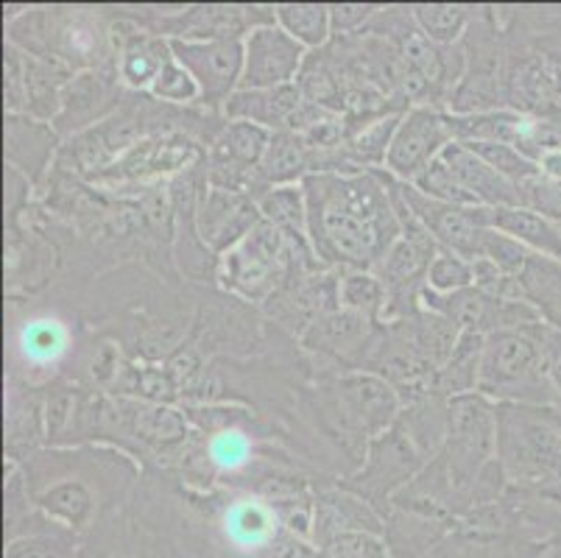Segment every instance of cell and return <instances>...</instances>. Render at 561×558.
<instances>
[{
	"instance_id": "74e56055",
	"label": "cell",
	"mask_w": 561,
	"mask_h": 558,
	"mask_svg": "<svg viewBox=\"0 0 561 558\" xmlns=\"http://www.w3.org/2000/svg\"><path fill=\"white\" fill-rule=\"evenodd\" d=\"M23 352L34 363H50L68 346V330L56 321H32L23 330Z\"/></svg>"
},
{
	"instance_id": "4fadbf2b",
	"label": "cell",
	"mask_w": 561,
	"mask_h": 558,
	"mask_svg": "<svg viewBox=\"0 0 561 558\" xmlns=\"http://www.w3.org/2000/svg\"><path fill=\"white\" fill-rule=\"evenodd\" d=\"M380 327L382 324H375V321L364 319V316L339 307L333 314L316 319L302 332V344L313 355L328 357V361L335 363H346L350 372H360L366 352H369Z\"/></svg>"
},
{
	"instance_id": "52a82bcc",
	"label": "cell",
	"mask_w": 561,
	"mask_h": 558,
	"mask_svg": "<svg viewBox=\"0 0 561 558\" xmlns=\"http://www.w3.org/2000/svg\"><path fill=\"white\" fill-rule=\"evenodd\" d=\"M427 460L431 458L422 453L420 444L413 442L411 433L397 419L394 428L386 430L366 447L364 464L346 480L344 489L355 491L375 509L377 505H391L397 491L411 483L425 469Z\"/></svg>"
},
{
	"instance_id": "ab89813d",
	"label": "cell",
	"mask_w": 561,
	"mask_h": 558,
	"mask_svg": "<svg viewBox=\"0 0 561 558\" xmlns=\"http://www.w3.org/2000/svg\"><path fill=\"white\" fill-rule=\"evenodd\" d=\"M530 249L523 246L519 240L508 238L503 232H494V229H486V238H483V254L481 258H489L494 265H497L503 274L514 276L517 280L519 271L525 269V263L530 260Z\"/></svg>"
},
{
	"instance_id": "8fae6325",
	"label": "cell",
	"mask_w": 561,
	"mask_h": 558,
	"mask_svg": "<svg viewBox=\"0 0 561 558\" xmlns=\"http://www.w3.org/2000/svg\"><path fill=\"white\" fill-rule=\"evenodd\" d=\"M402 198L411 207V213L422 221V227L436 238V243L447 252H456L467 260H476L483 254V238L486 227L478 218V207H456V204L438 202L425 196L413 184L397 179Z\"/></svg>"
},
{
	"instance_id": "cb8c5ba5",
	"label": "cell",
	"mask_w": 561,
	"mask_h": 558,
	"mask_svg": "<svg viewBox=\"0 0 561 558\" xmlns=\"http://www.w3.org/2000/svg\"><path fill=\"white\" fill-rule=\"evenodd\" d=\"M400 327L405 330L413 350L420 352L436 372L445 366L447 357L456 350L458 338H461V330L450 319L433 314V310H425V307H420L416 314L402 319Z\"/></svg>"
},
{
	"instance_id": "d590c367",
	"label": "cell",
	"mask_w": 561,
	"mask_h": 558,
	"mask_svg": "<svg viewBox=\"0 0 561 558\" xmlns=\"http://www.w3.org/2000/svg\"><path fill=\"white\" fill-rule=\"evenodd\" d=\"M416 191H422L425 196L431 198H438V202H447V204H456V207H478L476 198L469 196L467 191H463V184L458 182L456 173L447 168V162L438 157L436 162H433L431 168H427L425 173H422L416 182H411Z\"/></svg>"
},
{
	"instance_id": "bcb514c9",
	"label": "cell",
	"mask_w": 561,
	"mask_h": 558,
	"mask_svg": "<svg viewBox=\"0 0 561 558\" xmlns=\"http://www.w3.org/2000/svg\"><path fill=\"white\" fill-rule=\"evenodd\" d=\"M542 411H545V417H548V422L553 424V430H556V433H559V439H561V406L542 408Z\"/></svg>"
},
{
	"instance_id": "3957f363",
	"label": "cell",
	"mask_w": 561,
	"mask_h": 558,
	"mask_svg": "<svg viewBox=\"0 0 561 558\" xmlns=\"http://www.w3.org/2000/svg\"><path fill=\"white\" fill-rule=\"evenodd\" d=\"M297 258H316L313 249L285 238L277 227L260 221L247 238L218 260V280L241 299L265 305L288 283Z\"/></svg>"
},
{
	"instance_id": "7bdbcfd3",
	"label": "cell",
	"mask_w": 561,
	"mask_h": 558,
	"mask_svg": "<svg viewBox=\"0 0 561 558\" xmlns=\"http://www.w3.org/2000/svg\"><path fill=\"white\" fill-rule=\"evenodd\" d=\"M380 9L369 7V3H341V7H330V18H333V34H355L371 20H377Z\"/></svg>"
},
{
	"instance_id": "f1b7e54d",
	"label": "cell",
	"mask_w": 561,
	"mask_h": 558,
	"mask_svg": "<svg viewBox=\"0 0 561 558\" xmlns=\"http://www.w3.org/2000/svg\"><path fill=\"white\" fill-rule=\"evenodd\" d=\"M274 23L305 48H321L333 37V18L324 3H285L274 7Z\"/></svg>"
},
{
	"instance_id": "83f0119b",
	"label": "cell",
	"mask_w": 561,
	"mask_h": 558,
	"mask_svg": "<svg viewBox=\"0 0 561 558\" xmlns=\"http://www.w3.org/2000/svg\"><path fill=\"white\" fill-rule=\"evenodd\" d=\"M445 528V522H433L425 516L391 509V516L386 520V542H389L394 558H416L442 539Z\"/></svg>"
},
{
	"instance_id": "8992f818",
	"label": "cell",
	"mask_w": 561,
	"mask_h": 558,
	"mask_svg": "<svg viewBox=\"0 0 561 558\" xmlns=\"http://www.w3.org/2000/svg\"><path fill=\"white\" fill-rule=\"evenodd\" d=\"M442 455L467 509L472 511V489L483 469L497 458V406L483 394L447 399V430Z\"/></svg>"
},
{
	"instance_id": "4316f807",
	"label": "cell",
	"mask_w": 561,
	"mask_h": 558,
	"mask_svg": "<svg viewBox=\"0 0 561 558\" xmlns=\"http://www.w3.org/2000/svg\"><path fill=\"white\" fill-rule=\"evenodd\" d=\"M37 509L54 522H62L65 528L81 531L93 522L95 498L81 480H59L37 494Z\"/></svg>"
},
{
	"instance_id": "8d00e7d4",
	"label": "cell",
	"mask_w": 561,
	"mask_h": 558,
	"mask_svg": "<svg viewBox=\"0 0 561 558\" xmlns=\"http://www.w3.org/2000/svg\"><path fill=\"white\" fill-rule=\"evenodd\" d=\"M427 288L436 294H456V291L472 288V260L438 249L431 271H427Z\"/></svg>"
},
{
	"instance_id": "d4e9b609",
	"label": "cell",
	"mask_w": 561,
	"mask_h": 558,
	"mask_svg": "<svg viewBox=\"0 0 561 558\" xmlns=\"http://www.w3.org/2000/svg\"><path fill=\"white\" fill-rule=\"evenodd\" d=\"M260 218L265 224L277 227L294 243L310 246L308 240V198H305V187L299 184H279L265 191L257 198Z\"/></svg>"
},
{
	"instance_id": "6da1fadb",
	"label": "cell",
	"mask_w": 561,
	"mask_h": 558,
	"mask_svg": "<svg viewBox=\"0 0 561 558\" xmlns=\"http://www.w3.org/2000/svg\"><path fill=\"white\" fill-rule=\"evenodd\" d=\"M308 240L319 265L377 271L402 238L394 198L380 171H324L302 182Z\"/></svg>"
},
{
	"instance_id": "b9f144b4",
	"label": "cell",
	"mask_w": 561,
	"mask_h": 558,
	"mask_svg": "<svg viewBox=\"0 0 561 558\" xmlns=\"http://www.w3.org/2000/svg\"><path fill=\"white\" fill-rule=\"evenodd\" d=\"M7 558H73V553L56 539L45 536H23V539L9 542Z\"/></svg>"
},
{
	"instance_id": "484cf974",
	"label": "cell",
	"mask_w": 561,
	"mask_h": 558,
	"mask_svg": "<svg viewBox=\"0 0 561 558\" xmlns=\"http://www.w3.org/2000/svg\"><path fill=\"white\" fill-rule=\"evenodd\" d=\"M272 137L274 132L263 129L257 123L229 121L213 140L210 160L232 162V166L257 171L263 166L265 153H268V146H272Z\"/></svg>"
},
{
	"instance_id": "d6986e66",
	"label": "cell",
	"mask_w": 561,
	"mask_h": 558,
	"mask_svg": "<svg viewBox=\"0 0 561 558\" xmlns=\"http://www.w3.org/2000/svg\"><path fill=\"white\" fill-rule=\"evenodd\" d=\"M517 288L519 299L528 301L545 324L561 332V260L534 252L517 274Z\"/></svg>"
},
{
	"instance_id": "44dd1931",
	"label": "cell",
	"mask_w": 561,
	"mask_h": 558,
	"mask_svg": "<svg viewBox=\"0 0 561 558\" xmlns=\"http://www.w3.org/2000/svg\"><path fill=\"white\" fill-rule=\"evenodd\" d=\"M279 531H283V525H279L274 509L260 503V500H241V503L229 505L227 514H224V534L238 550H272Z\"/></svg>"
},
{
	"instance_id": "5bb4252c",
	"label": "cell",
	"mask_w": 561,
	"mask_h": 558,
	"mask_svg": "<svg viewBox=\"0 0 561 558\" xmlns=\"http://www.w3.org/2000/svg\"><path fill=\"white\" fill-rule=\"evenodd\" d=\"M341 534H380L386 536V516L355 491H321L313 500V547L319 550Z\"/></svg>"
},
{
	"instance_id": "ee69618b",
	"label": "cell",
	"mask_w": 561,
	"mask_h": 558,
	"mask_svg": "<svg viewBox=\"0 0 561 558\" xmlns=\"http://www.w3.org/2000/svg\"><path fill=\"white\" fill-rule=\"evenodd\" d=\"M213 455H216L218 464H227V467H238L247 455V442H243L241 433L234 430H227L221 436L213 442Z\"/></svg>"
},
{
	"instance_id": "603a6c76",
	"label": "cell",
	"mask_w": 561,
	"mask_h": 558,
	"mask_svg": "<svg viewBox=\"0 0 561 558\" xmlns=\"http://www.w3.org/2000/svg\"><path fill=\"white\" fill-rule=\"evenodd\" d=\"M483 344L486 338L472 335V332H461L456 350L447 357V363L436 372L433 380V397L453 399L463 397V394H476L478 380H481V361H483Z\"/></svg>"
},
{
	"instance_id": "f546056e",
	"label": "cell",
	"mask_w": 561,
	"mask_h": 558,
	"mask_svg": "<svg viewBox=\"0 0 561 558\" xmlns=\"http://www.w3.org/2000/svg\"><path fill=\"white\" fill-rule=\"evenodd\" d=\"M519 191H523V207L537 209L550 221L561 224V148L545 153L537 176L519 184Z\"/></svg>"
},
{
	"instance_id": "9c48e42d",
	"label": "cell",
	"mask_w": 561,
	"mask_h": 558,
	"mask_svg": "<svg viewBox=\"0 0 561 558\" xmlns=\"http://www.w3.org/2000/svg\"><path fill=\"white\" fill-rule=\"evenodd\" d=\"M173 56L191 70L202 90V101L213 110H224L243 79V39H168Z\"/></svg>"
},
{
	"instance_id": "e575fe53",
	"label": "cell",
	"mask_w": 561,
	"mask_h": 558,
	"mask_svg": "<svg viewBox=\"0 0 561 558\" xmlns=\"http://www.w3.org/2000/svg\"><path fill=\"white\" fill-rule=\"evenodd\" d=\"M151 95L160 101H168V104H196L202 101V90H198L196 79L191 76V70L182 65L176 56H168V61L162 65L160 76L157 81L151 84Z\"/></svg>"
},
{
	"instance_id": "2e32d148",
	"label": "cell",
	"mask_w": 561,
	"mask_h": 558,
	"mask_svg": "<svg viewBox=\"0 0 561 558\" xmlns=\"http://www.w3.org/2000/svg\"><path fill=\"white\" fill-rule=\"evenodd\" d=\"M442 160L456 173L458 182L463 184V191L476 198L478 207H523L519 184L508 182L506 176H500L492 166H486L463 143H450L445 148V153H442Z\"/></svg>"
},
{
	"instance_id": "277c9868",
	"label": "cell",
	"mask_w": 561,
	"mask_h": 558,
	"mask_svg": "<svg viewBox=\"0 0 561 558\" xmlns=\"http://www.w3.org/2000/svg\"><path fill=\"white\" fill-rule=\"evenodd\" d=\"M319 402L335 433L364 447V455L377 436L394 428L405 408L397 388L375 372H344L319 388Z\"/></svg>"
},
{
	"instance_id": "4dcf8cb0",
	"label": "cell",
	"mask_w": 561,
	"mask_h": 558,
	"mask_svg": "<svg viewBox=\"0 0 561 558\" xmlns=\"http://www.w3.org/2000/svg\"><path fill=\"white\" fill-rule=\"evenodd\" d=\"M339 301L344 310L382 324L386 316V288L375 271H344L339 283Z\"/></svg>"
},
{
	"instance_id": "7c38bea8",
	"label": "cell",
	"mask_w": 561,
	"mask_h": 558,
	"mask_svg": "<svg viewBox=\"0 0 561 558\" xmlns=\"http://www.w3.org/2000/svg\"><path fill=\"white\" fill-rule=\"evenodd\" d=\"M260 218L257 202L247 193L218 191V187H207L198 198L196 224L198 238H202L204 249L216 254L218 260L241 243L249 232H252Z\"/></svg>"
},
{
	"instance_id": "9a60e30c",
	"label": "cell",
	"mask_w": 561,
	"mask_h": 558,
	"mask_svg": "<svg viewBox=\"0 0 561 558\" xmlns=\"http://www.w3.org/2000/svg\"><path fill=\"white\" fill-rule=\"evenodd\" d=\"M308 99L299 84L274 87V90H238L224 106L229 121L257 123L268 132H290Z\"/></svg>"
},
{
	"instance_id": "ba28073f",
	"label": "cell",
	"mask_w": 561,
	"mask_h": 558,
	"mask_svg": "<svg viewBox=\"0 0 561 558\" xmlns=\"http://www.w3.org/2000/svg\"><path fill=\"white\" fill-rule=\"evenodd\" d=\"M450 143H456L450 112H442L431 104L408 106L397 123L382 171H389L400 182H416Z\"/></svg>"
},
{
	"instance_id": "d6a6232c",
	"label": "cell",
	"mask_w": 561,
	"mask_h": 558,
	"mask_svg": "<svg viewBox=\"0 0 561 558\" xmlns=\"http://www.w3.org/2000/svg\"><path fill=\"white\" fill-rule=\"evenodd\" d=\"M411 18L413 23H416V29H420L431 43L442 45V48H453V45L463 37V31H467L469 25L467 9L445 7V3L416 7Z\"/></svg>"
},
{
	"instance_id": "e0dca14e",
	"label": "cell",
	"mask_w": 561,
	"mask_h": 558,
	"mask_svg": "<svg viewBox=\"0 0 561 558\" xmlns=\"http://www.w3.org/2000/svg\"><path fill=\"white\" fill-rule=\"evenodd\" d=\"M478 218L486 229L503 232L528 246L530 252L561 260V224L550 221L530 207H478Z\"/></svg>"
},
{
	"instance_id": "ac0fdd59",
	"label": "cell",
	"mask_w": 561,
	"mask_h": 558,
	"mask_svg": "<svg viewBox=\"0 0 561 558\" xmlns=\"http://www.w3.org/2000/svg\"><path fill=\"white\" fill-rule=\"evenodd\" d=\"M56 146V132L48 123L32 121L25 115L7 117V160L9 166L23 171L25 176L37 179L48 166Z\"/></svg>"
},
{
	"instance_id": "60d3db41",
	"label": "cell",
	"mask_w": 561,
	"mask_h": 558,
	"mask_svg": "<svg viewBox=\"0 0 561 558\" xmlns=\"http://www.w3.org/2000/svg\"><path fill=\"white\" fill-rule=\"evenodd\" d=\"M3 95H7L9 115H23L25 112V84H23V50L18 45L7 43V61H3Z\"/></svg>"
},
{
	"instance_id": "5b68a950",
	"label": "cell",
	"mask_w": 561,
	"mask_h": 558,
	"mask_svg": "<svg viewBox=\"0 0 561 558\" xmlns=\"http://www.w3.org/2000/svg\"><path fill=\"white\" fill-rule=\"evenodd\" d=\"M497 406V460L508 483L550 486L561 478V439L542 408Z\"/></svg>"
},
{
	"instance_id": "7a4b0ae2",
	"label": "cell",
	"mask_w": 561,
	"mask_h": 558,
	"mask_svg": "<svg viewBox=\"0 0 561 558\" xmlns=\"http://www.w3.org/2000/svg\"><path fill=\"white\" fill-rule=\"evenodd\" d=\"M553 327L539 324L503 330L486 338L478 394L492 402L553 408L561 406L548 377V341Z\"/></svg>"
},
{
	"instance_id": "30bf717a",
	"label": "cell",
	"mask_w": 561,
	"mask_h": 558,
	"mask_svg": "<svg viewBox=\"0 0 561 558\" xmlns=\"http://www.w3.org/2000/svg\"><path fill=\"white\" fill-rule=\"evenodd\" d=\"M243 79L241 90H274L297 84L308 61V48L285 34L277 23L257 25L243 37Z\"/></svg>"
},
{
	"instance_id": "1f68e13d",
	"label": "cell",
	"mask_w": 561,
	"mask_h": 558,
	"mask_svg": "<svg viewBox=\"0 0 561 558\" xmlns=\"http://www.w3.org/2000/svg\"><path fill=\"white\" fill-rule=\"evenodd\" d=\"M131 430L154 447H173L185 442L187 422L180 411L165 406H142L131 413Z\"/></svg>"
},
{
	"instance_id": "ffe728a7",
	"label": "cell",
	"mask_w": 561,
	"mask_h": 558,
	"mask_svg": "<svg viewBox=\"0 0 561 558\" xmlns=\"http://www.w3.org/2000/svg\"><path fill=\"white\" fill-rule=\"evenodd\" d=\"M112 106V92L106 79L99 73H76L68 81L62 95V112L56 117V132L59 135H70V132H81L84 126L99 121L106 110Z\"/></svg>"
},
{
	"instance_id": "836d02e7",
	"label": "cell",
	"mask_w": 561,
	"mask_h": 558,
	"mask_svg": "<svg viewBox=\"0 0 561 558\" xmlns=\"http://www.w3.org/2000/svg\"><path fill=\"white\" fill-rule=\"evenodd\" d=\"M469 151H476L486 166H492L500 176H506L508 182L514 184H523L528 182L530 176H537L539 171V162L528 160L523 151H517L514 146L508 143H486V140H472V143H463Z\"/></svg>"
},
{
	"instance_id": "7402d4cb",
	"label": "cell",
	"mask_w": 561,
	"mask_h": 558,
	"mask_svg": "<svg viewBox=\"0 0 561 558\" xmlns=\"http://www.w3.org/2000/svg\"><path fill=\"white\" fill-rule=\"evenodd\" d=\"M171 56V43L157 34H129L117 45V79L131 90H151L162 65Z\"/></svg>"
},
{
	"instance_id": "f35d334b",
	"label": "cell",
	"mask_w": 561,
	"mask_h": 558,
	"mask_svg": "<svg viewBox=\"0 0 561 558\" xmlns=\"http://www.w3.org/2000/svg\"><path fill=\"white\" fill-rule=\"evenodd\" d=\"M319 558H391V547L380 534H341L319 547Z\"/></svg>"
},
{
	"instance_id": "f6af8a7d",
	"label": "cell",
	"mask_w": 561,
	"mask_h": 558,
	"mask_svg": "<svg viewBox=\"0 0 561 558\" xmlns=\"http://www.w3.org/2000/svg\"><path fill=\"white\" fill-rule=\"evenodd\" d=\"M548 377L550 383H553L561 402V332L559 330L550 332V341H548Z\"/></svg>"
}]
</instances>
